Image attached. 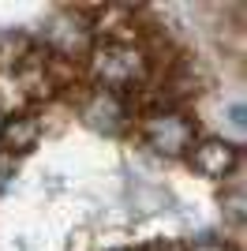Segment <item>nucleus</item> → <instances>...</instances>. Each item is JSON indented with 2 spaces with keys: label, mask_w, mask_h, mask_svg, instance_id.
Returning a JSON list of instances; mask_svg holds the SVG:
<instances>
[{
  "label": "nucleus",
  "mask_w": 247,
  "mask_h": 251,
  "mask_svg": "<svg viewBox=\"0 0 247 251\" xmlns=\"http://www.w3.org/2000/svg\"><path fill=\"white\" fill-rule=\"evenodd\" d=\"M30 52V38L19 30H0V75L15 72L23 64V56Z\"/></svg>",
  "instance_id": "obj_6"
},
{
  "label": "nucleus",
  "mask_w": 247,
  "mask_h": 251,
  "mask_svg": "<svg viewBox=\"0 0 247 251\" xmlns=\"http://www.w3.org/2000/svg\"><path fill=\"white\" fill-rule=\"evenodd\" d=\"M4 180H8V176H4V173H0V188H4Z\"/></svg>",
  "instance_id": "obj_11"
},
{
  "label": "nucleus",
  "mask_w": 247,
  "mask_h": 251,
  "mask_svg": "<svg viewBox=\"0 0 247 251\" xmlns=\"http://www.w3.org/2000/svg\"><path fill=\"white\" fill-rule=\"evenodd\" d=\"M228 116H232V124H244V105H232V109H228Z\"/></svg>",
  "instance_id": "obj_10"
},
{
  "label": "nucleus",
  "mask_w": 247,
  "mask_h": 251,
  "mask_svg": "<svg viewBox=\"0 0 247 251\" xmlns=\"http://www.w3.org/2000/svg\"><path fill=\"white\" fill-rule=\"evenodd\" d=\"M143 251H184V240H154V244H146Z\"/></svg>",
  "instance_id": "obj_9"
},
{
  "label": "nucleus",
  "mask_w": 247,
  "mask_h": 251,
  "mask_svg": "<svg viewBox=\"0 0 247 251\" xmlns=\"http://www.w3.org/2000/svg\"><path fill=\"white\" fill-rule=\"evenodd\" d=\"M116 251H131V248H116Z\"/></svg>",
  "instance_id": "obj_12"
},
{
  "label": "nucleus",
  "mask_w": 247,
  "mask_h": 251,
  "mask_svg": "<svg viewBox=\"0 0 247 251\" xmlns=\"http://www.w3.org/2000/svg\"><path fill=\"white\" fill-rule=\"evenodd\" d=\"M38 139H41V124L34 116H11L0 127V150H8V154H26V150H34Z\"/></svg>",
  "instance_id": "obj_5"
},
{
  "label": "nucleus",
  "mask_w": 247,
  "mask_h": 251,
  "mask_svg": "<svg viewBox=\"0 0 247 251\" xmlns=\"http://www.w3.org/2000/svg\"><path fill=\"white\" fill-rule=\"evenodd\" d=\"M187 154H191V165H195L202 176H214V180H225L228 173L240 169V147L228 143V139H221V135L198 139Z\"/></svg>",
  "instance_id": "obj_3"
},
{
  "label": "nucleus",
  "mask_w": 247,
  "mask_h": 251,
  "mask_svg": "<svg viewBox=\"0 0 247 251\" xmlns=\"http://www.w3.org/2000/svg\"><path fill=\"white\" fill-rule=\"evenodd\" d=\"M82 120L98 131H120L124 120H127V109H124L120 94H109V90H94L82 105Z\"/></svg>",
  "instance_id": "obj_4"
},
{
  "label": "nucleus",
  "mask_w": 247,
  "mask_h": 251,
  "mask_svg": "<svg viewBox=\"0 0 247 251\" xmlns=\"http://www.w3.org/2000/svg\"><path fill=\"white\" fill-rule=\"evenodd\" d=\"M184 251H228V248H225V240H221V236L202 232V236H195V240H187Z\"/></svg>",
  "instance_id": "obj_8"
},
{
  "label": "nucleus",
  "mask_w": 247,
  "mask_h": 251,
  "mask_svg": "<svg viewBox=\"0 0 247 251\" xmlns=\"http://www.w3.org/2000/svg\"><path fill=\"white\" fill-rule=\"evenodd\" d=\"M221 210H225L232 221H244V188H228V191H221Z\"/></svg>",
  "instance_id": "obj_7"
},
{
  "label": "nucleus",
  "mask_w": 247,
  "mask_h": 251,
  "mask_svg": "<svg viewBox=\"0 0 247 251\" xmlns=\"http://www.w3.org/2000/svg\"><path fill=\"white\" fill-rule=\"evenodd\" d=\"M139 131H143V143L150 150L169 154V157L187 154V150L195 147V124H191L180 109H150V113L143 116Z\"/></svg>",
  "instance_id": "obj_2"
},
{
  "label": "nucleus",
  "mask_w": 247,
  "mask_h": 251,
  "mask_svg": "<svg viewBox=\"0 0 247 251\" xmlns=\"http://www.w3.org/2000/svg\"><path fill=\"white\" fill-rule=\"evenodd\" d=\"M90 79L98 83V90H109V94H120V90H131L146 79L150 72V60L139 45L127 42H98L90 49Z\"/></svg>",
  "instance_id": "obj_1"
}]
</instances>
